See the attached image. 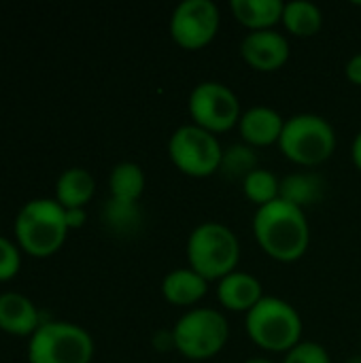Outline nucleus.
Returning <instances> with one entry per match:
<instances>
[{"mask_svg": "<svg viewBox=\"0 0 361 363\" xmlns=\"http://www.w3.org/2000/svg\"><path fill=\"white\" fill-rule=\"evenodd\" d=\"M240 240L236 234L217 221L200 223L187 238V264L204 281H221L238 270Z\"/></svg>", "mask_w": 361, "mask_h": 363, "instance_id": "obj_4", "label": "nucleus"}, {"mask_svg": "<svg viewBox=\"0 0 361 363\" xmlns=\"http://www.w3.org/2000/svg\"><path fill=\"white\" fill-rule=\"evenodd\" d=\"M253 236L268 257L281 264H294L304 257L311 245L306 213L304 208L279 198L255 211Z\"/></svg>", "mask_w": 361, "mask_h": 363, "instance_id": "obj_1", "label": "nucleus"}, {"mask_svg": "<svg viewBox=\"0 0 361 363\" xmlns=\"http://www.w3.org/2000/svg\"><path fill=\"white\" fill-rule=\"evenodd\" d=\"M243 191H245V198L257 204L260 208L281 198V181L277 179L274 172L266 168H257L243 181Z\"/></svg>", "mask_w": 361, "mask_h": 363, "instance_id": "obj_23", "label": "nucleus"}, {"mask_svg": "<svg viewBox=\"0 0 361 363\" xmlns=\"http://www.w3.org/2000/svg\"><path fill=\"white\" fill-rule=\"evenodd\" d=\"M251 342L268 353H289L302 342V317L283 298L264 296L245 319Z\"/></svg>", "mask_w": 361, "mask_h": 363, "instance_id": "obj_3", "label": "nucleus"}, {"mask_svg": "<svg viewBox=\"0 0 361 363\" xmlns=\"http://www.w3.org/2000/svg\"><path fill=\"white\" fill-rule=\"evenodd\" d=\"M283 363H332L330 353L326 347L313 340H302L298 347H294L289 353H285Z\"/></svg>", "mask_w": 361, "mask_h": 363, "instance_id": "obj_24", "label": "nucleus"}, {"mask_svg": "<svg viewBox=\"0 0 361 363\" xmlns=\"http://www.w3.org/2000/svg\"><path fill=\"white\" fill-rule=\"evenodd\" d=\"M43 325L34 302L17 291L0 294V330L11 336H32Z\"/></svg>", "mask_w": 361, "mask_h": 363, "instance_id": "obj_13", "label": "nucleus"}, {"mask_svg": "<svg viewBox=\"0 0 361 363\" xmlns=\"http://www.w3.org/2000/svg\"><path fill=\"white\" fill-rule=\"evenodd\" d=\"M109 189L111 198L126 200V202H138L145 191V172L134 162H121L111 170L109 177Z\"/></svg>", "mask_w": 361, "mask_h": 363, "instance_id": "obj_20", "label": "nucleus"}, {"mask_svg": "<svg viewBox=\"0 0 361 363\" xmlns=\"http://www.w3.org/2000/svg\"><path fill=\"white\" fill-rule=\"evenodd\" d=\"M279 149L289 162L304 168H315L334 155L336 132L326 117L315 113H298L285 119Z\"/></svg>", "mask_w": 361, "mask_h": 363, "instance_id": "obj_5", "label": "nucleus"}, {"mask_svg": "<svg viewBox=\"0 0 361 363\" xmlns=\"http://www.w3.org/2000/svg\"><path fill=\"white\" fill-rule=\"evenodd\" d=\"M257 168H260V160H257V153L253 147H249L245 143H236V145H230L228 149H223L219 172L226 179L245 181Z\"/></svg>", "mask_w": 361, "mask_h": 363, "instance_id": "obj_22", "label": "nucleus"}, {"mask_svg": "<svg viewBox=\"0 0 361 363\" xmlns=\"http://www.w3.org/2000/svg\"><path fill=\"white\" fill-rule=\"evenodd\" d=\"M262 298H264L262 283L249 272L236 270L217 283V300L226 311L247 315Z\"/></svg>", "mask_w": 361, "mask_h": 363, "instance_id": "obj_14", "label": "nucleus"}, {"mask_svg": "<svg viewBox=\"0 0 361 363\" xmlns=\"http://www.w3.org/2000/svg\"><path fill=\"white\" fill-rule=\"evenodd\" d=\"M245 363H274L272 359H268V357H251V359H247Z\"/></svg>", "mask_w": 361, "mask_h": 363, "instance_id": "obj_30", "label": "nucleus"}, {"mask_svg": "<svg viewBox=\"0 0 361 363\" xmlns=\"http://www.w3.org/2000/svg\"><path fill=\"white\" fill-rule=\"evenodd\" d=\"M323 187V181L315 172H298L281 181V198L300 208H306L321 198Z\"/></svg>", "mask_w": 361, "mask_h": 363, "instance_id": "obj_21", "label": "nucleus"}, {"mask_svg": "<svg viewBox=\"0 0 361 363\" xmlns=\"http://www.w3.org/2000/svg\"><path fill=\"white\" fill-rule=\"evenodd\" d=\"M209 291V281H204L198 272L187 268L170 270L162 281V296L172 306H196Z\"/></svg>", "mask_w": 361, "mask_h": 363, "instance_id": "obj_15", "label": "nucleus"}, {"mask_svg": "<svg viewBox=\"0 0 361 363\" xmlns=\"http://www.w3.org/2000/svg\"><path fill=\"white\" fill-rule=\"evenodd\" d=\"M283 128H285V119L281 117L279 111L270 106H251L243 113L238 121L243 143L253 149L279 145Z\"/></svg>", "mask_w": 361, "mask_h": 363, "instance_id": "obj_12", "label": "nucleus"}, {"mask_svg": "<svg viewBox=\"0 0 361 363\" xmlns=\"http://www.w3.org/2000/svg\"><path fill=\"white\" fill-rule=\"evenodd\" d=\"M17 247L30 257L43 259L55 255L68 236L66 211L55 198H36L26 202L15 217Z\"/></svg>", "mask_w": 361, "mask_h": 363, "instance_id": "obj_2", "label": "nucleus"}, {"mask_svg": "<svg viewBox=\"0 0 361 363\" xmlns=\"http://www.w3.org/2000/svg\"><path fill=\"white\" fill-rule=\"evenodd\" d=\"M96 194V181L85 168H68L57 177L55 200L62 208H85Z\"/></svg>", "mask_w": 361, "mask_h": 363, "instance_id": "obj_17", "label": "nucleus"}, {"mask_svg": "<svg viewBox=\"0 0 361 363\" xmlns=\"http://www.w3.org/2000/svg\"><path fill=\"white\" fill-rule=\"evenodd\" d=\"M168 157L179 172L191 179H206L219 172L223 147L215 134L187 123L172 132L168 140Z\"/></svg>", "mask_w": 361, "mask_h": 363, "instance_id": "obj_8", "label": "nucleus"}, {"mask_svg": "<svg viewBox=\"0 0 361 363\" xmlns=\"http://www.w3.org/2000/svg\"><path fill=\"white\" fill-rule=\"evenodd\" d=\"M221 15L213 0H183L170 15V36L187 51L211 45L219 32Z\"/></svg>", "mask_w": 361, "mask_h": 363, "instance_id": "obj_10", "label": "nucleus"}, {"mask_svg": "<svg viewBox=\"0 0 361 363\" xmlns=\"http://www.w3.org/2000/svg\"><path fill=\"white\" fill-rule=\"evenodd\" d=\"M345 363H361V353L360 355H353V357H349V359H347Z\"/></svg>", "mask_w": 361, "mask_h": 363, "instance_id": "obj_31", "label": "nucleus"}, {"mask_svg": "<svg viewBox=\"0 0 361 363\" xmlns=\"http://www.w3.org/2000/svg\"><path fill=\"white\" fill-rule=\"evenodd\" d=\"M102 221L117 236H134L143 225V211L138 202L109 198L102 206Z\"/></svg>", "mask_w": 361, "mask_h": 363, "instance_id": "obj_19", "label": "nucleus"}, {"mask_svg": "<svg viewBox=\"0 0 361 363\" xmlns=\"http://www.w3.org/2000/svg\"><path fill=\"white\" fill-rule=\"evenodd\" d=\"M174 351L189 362H206L223 351L230 325L215 308H189L172 328Z\"/></svg>", "mask_w": 361, "mask_h": 363, "instance_id": "obj_7", "label": "nucleus"}, {"mask_svg": "<svg viewBox=\"0 0 361 363\" xmlns=\"http://www.w3.org/2000/svg\"><path fill=\"white\" fill-rule=\"evenodd\" d=\"M187 108L191 123L215 136L238 125L243 117L238 96L219 81L198 83L189 94Z\"/></svg>", "mask_w": 361, "mask_h": 363, "instance_id": "obj_9", "label": "nucleus"}, {"mask_svg": "<svg viewBox=\"0 0 361 363\" xmlns=\"http://www.w3.org/2000/svg\"><path fill=\"white\" fill-rule=\"evenodd\" d=\"M21 268V249L6 236H0V283L17 277Z\"/></svg>", "mask_w": 361, "mask_h": 363, "instance_id": "obj_25", "label": "nucleus"}, {"mask_svg": "<svg viewBox=\"0 0 361 363\" xmlns=\"http://www.w3.org/2000/svg\"><path fill=\"white\" fill-rule=\"evenodd\" d=\"M94 338L70 321H43L28 340L30 363H91Z\"/></svg>", "mask_w": 361, "mask_h": 363, "instance_id": "obj_6", "label": "nucleus"}, {"mask_svg": "<svg viewBox=\"0 0 361 363\" xmlns=\"http://www.w3.org/2000/svg\"><path fill=\"white\" fill-rule=\"evenodd\" d=\"M151 345H153V349L160 351V353L172 351V349H174V334H172V330H157V332L153 334V338H151Z\"/></svg>", "mask_w": 361, "mask_h": 363, "instance_id": "obj_26", "label": "nucleus"}, {"mask_svg": "<svg viewBox=\"0 0 361 363\" xmlns=\"http://www.w3.org/2000/svg\"><path fill=\"white\" fill-rule=\"evenodd\" d=\"M345 74H347V79H349L353 85H360L361 87V53H355V55L347 62Z\"/></svg>", "mask_w": 361, "mask_h": 363, "instance_id": "obj_27", "label": "nucleus"}, {"mask_svg": "<svg viewBox=\"0 0 361 363\" xmlns=\"http://www.w3.org/2000/svg\"><path fill=\"white\" fill-rule=\"evenodd\" d=\"M283 6L281 0H232L230 11L234 19L245 26L249 32L260 30H274L277 23L283 19Z\"/></svg>", "mask_w": 361, "mask_h": 363, "instance_id": "obj_16", "label": "nucleus"}, {"mask_svg": "<svg viewBox=\"0 0 361 363\" xmlns=\"http://www.w3.org/2000/svg\"><path fill=\"white\" fill-rule=\"evenodd\" d=\"M351 160H353L355 168L361 172V130L357 132V136L353 138V145H351Z\"/></svg>", "mask_w": 361, "mask_h": 363, "instance_id": "obj_29", "label": "nucleus"}, {"mask_svg": "<svg viewBox=\"0 0 361 363\" xmlns=\"http://www.w3.org/2000/svg\"><path fill=\"white\" fill-rule=\"evenodd\" d=\"M281 23L291 36L298 38H311L319 34L323 28V13L315 2L309 0H291L283 6V19Z\"/></svg>", "mask_w": 361, "mask_h": 363, "instance_id": "obj_18", "label": "nucleus"}, {"mask_svg": "<svg viewBox=\"0 0 361 363\" xmlns=\"http://www.w3.org/2000/svg\"><path fill=\"white\" fill-rule=\"evenodd\" d=\"M289 40L277 30L249 32L240 40L243 60L257 72H274L289 60Z\"/></svg>", "mask_w": 361, "mask_h": 363, "instance_id": "obj_11", "label": "nucleus"}, {"mask_svg": "<svg viewBox=\"0 0 361 363\" xmlns=\"http://www.w3.org/2000/svg\"><path fill=\"white\" fill-rule=\"evenodd\" d=\"M66 211V208H64ZM85 219H87V213L85 208H68L66 211V225L68 230H79L85 225Z\"/></svg>", "mask_w": 361, "mask_h": 363, "instance_id": "obj_28", "label": "nucleus"}]
</instances>
